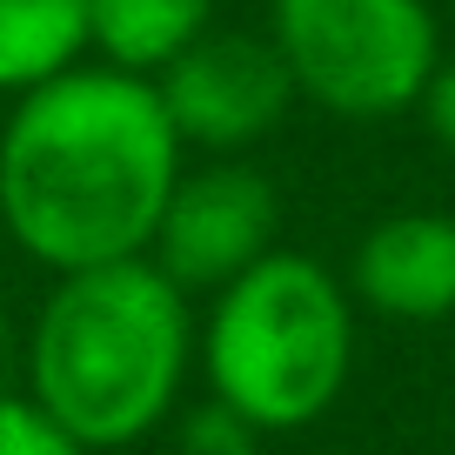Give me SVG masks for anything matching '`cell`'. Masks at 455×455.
I'll use <instances>...</instances> for the list:
<instances>
[{"instance_id":"obj_1","label":"cell","mask_w":455,"mask_h":455,"mask_svg":"<svg viewBox=\"0 0 455 455\" xmlns=\"http://www.w3.org/2000/svg\"><path fill=\"white\" fill-rule=\"evenodd\" d=\"M181 161L155 74L81 60L0 121V228L47 275L148 255Z\"/></svg>"},{"instance_id":"obj_2","label":"cell","mask_w":455,"mask_h":455,"mask_svg":"<svg viewBox=\"0 0 455 455\" xmlns=\"http://www.w3.org/2000/svg\"><path fill=\"white\" fill-rule=\"evenodd\" d=\"M201 315L148 255L54 275L28 322V395L94 455L134 449L174 422L195 375Z\"/></svg>"},{"instance_id":"obj_9","label":"cell","mask_w":455,"mask_h":455,"mask_svg":"<svg viewBox=\"0 0 455 455\" xmlns=\"http://www.w3.org/2000/svg\"><path fill=\"white\" fill-rule=\"evenodd\" d=\"M87 60V0H0V94L28 87Z\"/></svg>"},{"instance_id":"obj_6","label":"cell","mask_w":455,"mask_h":455,"mask_svg":"<svg viewBox=\"0 0 455 455\" xmlns=\"http://www.w3.org/2000/svg\"><path fill=\"white\" fill-rule=\"evenodd\" d=\"M155 87L181 148H201V155H242V148L268 141L295 108V81L268 34L208 28L155 74Z\"/></svg>"},{"instance_id":"obj_7","label":"cell","mask_w":455,"mask_h":455,"mask_svg":"<svg viewBox=\"0 0 455 455\" xmlns=\"http://www.w3.org/2000/svg\"><path fill=\"white\" fill-rule=\"evenodd\" d=\"M348 295L388 322L455 315V221L449 214H388L355 242Z\"/></svg>"},{"instance_id":"obj_11","label":"cell","mask_w":455,"mask_h":455,"mask_svg":"<svg viewBox=\"0 0 455 455\" xmlns=\"http://www.w3.org/2000/svg\"><path fill=\"white\" fill-rule=\"evenodd\" d=\"M174 455H261V428L208 395L174 415Z\"/></svg>"},{"instance_id":"obj_5","label":"cell","mask_w":455,"mask_h":455,"mask_svg":"<svg viewBox=\"0 0 455 455\" xmlns=\"http://www.w3.org/2000/svg\"><path fill=\"white\" fill-rule=\"evenodd\" d=\"M275 235H282V195H275V181L261 168H248V161H235V155H208L201 168L181 161L168 201H161L148 261L174 288L208 301L214 288H228L242 268L275 255Z\"/></svg>"},{"instance_id":"obj_8","label":"cell","mask_w":455,"mask_h":455,"mask_svg":"<svg viewBox=\"0 0 455 455\" xmlns=\"http://www.w3.org/2000/svg\"><path fill=\"white\" fill-rule=\"evenodd\" d=\"M214 28V0H87V60L161 74Z\"/></svg>"},{"instance_id":"obj_12","label":"cell","mask_w":455,"mask_h":455,"mask_svg":"<svg viewBox=\"0 0 455 455\" xmlns=\"http://www.w3.org/2000/svg\"><path fill=\"white\" fill-rule=\"evenodd\" d=\"M415 108H422L428 134L455 155V54L435 60V74H428V87H422V100H415Z\"/></svg>"},{"instance_id":"obj_3","label":"cell","mask_w":455,"mask_h":455,"mask_svg":"<svg viewBox=\"0 0 455 455\" xmlns=\"http://www.w3.org/2000/svg\"><path fill=\"white\" fill-rule=\"evenodd\" d=\"M195 369L208 395L261 435L308 428L341 402L355 369V295L315 255L275 248L208 295Z\"/></svg>"},{"instance_id":"obj_13","label":"cell","mask_w":455,"mask_h":455,"mask_svg":"<svg viewBox=\"0 0 455 455\" xmlns=\"http://www.w3.org/2000/svg\"><path fill=\"white\" fill-rule=\"evenodd\" d=\"M0 388H7V348H0Z\"/></svg>"},{"instance_id":"obj_10","label":"cell","mask_w":455,"mask_h":455,"mask_svg":"<svg viewBox=\"0 0 455 455\" xmlns=\"http://www.w3.org/2000/svg\"><path fill=\"white\" fill-rule=\"evenodd\" d=\"M0 455H94V449L68 422H54L28 388H0Z\"/></svg>"},{"instance_id":"obj_4","label":"cell","mask_w":455,"mask_h":455,"mask_svg":"<svg viewBox=\"0 0 455 455\" xmlns=\"http://www.w3.org/2000/svg\"><path fill=\"white\" fill-rule=\"evenodd\" d=\"M268 41L295 100L335 121L409 114L442 60L428 0H268Z\"/></svg>"}]
</instances>
